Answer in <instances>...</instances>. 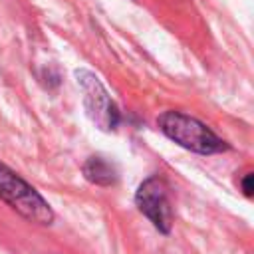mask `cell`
Listing matches in <instances>:
<instances>
[{
    "mask_svg": "<svg viewBox=\"0 0 254 254\" xmlns=\"http://www.w3.org/2000/svg\"><path fill=\"white\" fill-rule=\"evenodd\" d=\"M159 129L177 145L200 153V155H214L228 149V143L220 139L210 127H206L196 117H190L183 111H165L157 119Z\"/></svg>",
    "mask_w": 254,
    "mask_h": 254,
    "instance_id": "cell-1",
    "label": "cell"
},
{
    "mask_svg": "<svg viewBox=\"0 0 254 254\" xmlns=\"http://www.w3.org/2000/svg\"><path fill=\"white\" fill-rule=\"evenodd\" d=\"M0 198L34 224L50 226L56 218L50 202L4 163H0Z\"/></svg>",
    "mask_w": 254,
    "mask_h": 254,
    "instance_id": "cell-2",
    "label": "cell"
},
{
    "mask_svg": "<svg viewBox=\"0 0 254 254\" xmlns=\"http://www.w3.org/2000/svg\"><path fill=\"white\" fill-rule=\"evenodd\" d=\"M75 79L83 93V107L87 117L103 131L115 129L119 123V109L99 77L89 69H75Z\"/></svg>",
    "mask_w": 254,
    "mask_h": 254,
    "instance_id": "cell-3",
    "label": "cell"
},
{
    "mask_svg": "<svg viewBox=\"0 0 254 254\" xmlns=\"http://www.w3.org/2000/svg\"><path fill=\"white\" fill-rule=\"evenodd\" d=\"M135 204L159 232H163V234L171 232L173 208H171L167 185L163 179H159V177L145 179L135 192Z\"/></svg>",
    "mask_w": 254,
    "mask_h": 254,
    "instance_id": "cell-4",
    "label": "cell"
},
{
    "mask_svg": "<svg viewBox=\"0 0 254 254\" xmlns=\"http://www.w3.org/2000/svg\"><path fill=\"white\" fill-rule=\"evenodd\" d=\"M81 171H83V177L91 185H97V187H113L119 179L117 167L105 157H89L83 163Z\"/></svg>",
    "mask_w": 254,
    "mask_h": 254,
    "instance_id": "cell-5",
    "label": "cell"
},
{
    "mask_svg": "<svg viewBox=\"0 0 254 254\" xmlns=\"http://www.w3.org/2000/svg\"><path fill=\"white\" fill-rule=\"evenodd\" d=\"M252 181H254L252 173H246V175H242V179H240V187H242V192H244V196H248V198L254 194V185H252Z\"/></svg>",
    "mask_w": 254,
    "mask_h": 254,
    "instance_id": "cell-6",
    "label": "cell"
}]
</instances>
